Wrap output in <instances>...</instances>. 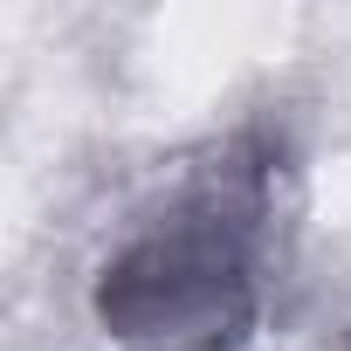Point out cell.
I'll use <instances>...</instances> for the list:
<instances>
[{
	"label": "cell",
	"mask_w": 351,
	"mask_h": 351,
	"mask_svg": "<svg viewBox=\"0 0 351 351\" xmlns=\"http://www.w3.org/2000/svg\"><path fill=\"white\" fill-rule=\"evenodd\" d=\"M344 351H351V337H344Z\"/></svg>",
	"instance_id": "7a4b0ae2"
},
{
	"label": "cell",
	"mask_w": 351,
	"mask_h": 351,
	"mask_svg": "<svg viewBox=\"0 0 351 351\" xmlns=\"http://www.w3.org/2000/svg\"><path fill=\"white\" fill-rule=\"evenodd\" d=\"M269 269V158L228 145L138 214L90 276V317L124 351H241Z\"/></svg>",
	"instance_id": "6da1fadb"
}]
</instances>
